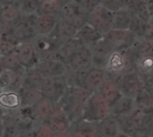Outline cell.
Returning a JSON list of instances; mask_svg holds the SVG:
<instances>
[{
  "mask_svg": "<svg viewBox=\"0 0 153 137\" xmlns=\"http://www.w3.org/2000/svg\"><path fill=\"white\" fill-rule=\"evenodd\" d=\"M142 39H144V40H146L148 41L153 42V28L152 27H150L149 25H147L145 27L144 34H143Z\"/></svg>",
  "mask_w": 153,
  "mask_h": 137,
  "instance_id": "74e56055",
  "label": "cell"
},
{
  "mask_svg": "<svg viewBox=\"0 0 153 137\" xmlns=\"http://www.w3.org/2000/svg\"><path fill=\"white\" fill-rule=\"evenodd\" d=\"M105 70L116 81L121 76L135 71V57L130 49L114 50L109 55Z\"/></svg>",
  "mask_w": 153,
  "mask_h": 137,
  "instance_id": "7a4b0ae2",
  "label": "cell"
},
{
  "mask_svg": "<svg viewBox=\"0 0 153 137\" xmlns=\"http://www.w3.org/2000/svg\"><path fill=\"white\" fill-rule=\"evenodd\" d=\"M149 25L150 27H152V28H153V17H151V19H150V22H149Z\"/></svg>",
  "mask_w": 153,
  "mask_h": 137,
  "instance_id": "b9f144b4",
  "label": "cell"
},
{
  "mask_svg": "<svg viewBox=\"0 0 153 137\" xmlns=\"http://www.w3.org/2000/svg\"><path fill=\"white\" fill-rule=\"evenodd\" d=\"M111 106L106 100L99 93H92L86 104L81 119L91 123H97L109 116Z\"/></svg>",
  "mask_w": 153,
  "mask_h": 137,
  "instance_id": "3957f363",
  "label": "cell"
},
{
  "mask_svg": "<svg viewBox=\"0 0 153 137\" xmlns=\"http://www.w3.org/2000/svg\"><path fill=\"white\" fill-rule=\"evenodd\" d=\"M108 74L105 68L93 66L86 73L84 88L91 93L99 92Z\"/></svg>",
  "mask_w": 153,
  "mask_h": 137,
  "instance_id": "30bf717a",
  "label": "cell"
},
{
  "mask_svg": "<svg viewBox=\"0 0 153 137\" xmlns=\"http://www.w3.org/2000/svg\"><path fill=\"white\" fill-rule=\"evenodd\" d=\"M13 49H14V46L12 43L6 40L0 42V54L5 56H10Z\"/></svg>",
  "mask_w": 153,
  "mask_h": 137,
  "instance_id": "e575fe53",
  "label": "cell"
},
{
  "mask_svg": "<svg viewBox=\"0 0 153 137\" xmlns=\"http://www.w3.org/2000/svg\"><path fill=\"white\" fill-rule=\"evenodd\" d=\"M59 15L62 21L79 31L88 23L89 13L84 9L80 3L70 0L63 6Z\"/></svg>",
  "mask_w": 153,
  "mask_h": 137,
  "instance_id": "277c9868",
  "label": "cell"
},
{
  "mask_svg": "<svg viewBox=\"0 0 153 137\" xmlns=\"http://www.w3.org/2000/svg\"><path fill=\"white\" fill-rule=\"evenodd\" d=\"M88 48L92 54L93 66L105 69L109 55L113 51L106 42L102 39L101 40L88 47Z\"/></svg>",
  "mask_w": 153,
  "mask_h": 137,
  "instance_id": "8fae6325",
  "label": "cell"
},
{
  "mask_svg": "<svg viewBox=\"0 0 153 137\" xmlns=\"http://www.w3.org/2000/svg\"><path fill=\"white\" fill-rule=\"evenodd\" d=\"M123 96L136 100L145 89V84L141 76L136 71L128 73L115 81Z\"/></svg>",
  "mask_w": 153,
  "mask_h": 137,
  "instance_id": "52a82bcc",
  "label": "cell"
},
{
  "mask_svg": "<svg viewBox=\"0 0 153 137\" xmlns=\"http://www.w3.org/2000/svg\"><path fill=\"white\" fill-rule=\"evenodd\" d=\"M101 6L114 13L123 8L117 0H101Z\"/></svg>",
  "mask_w": 153,
  "mask_h": 137,
  "instance_id": "4dcf8cb0",
  "label": "cell"
},
{
  "mask_svg": "<svg viewBox=\"0 0 153 137\" xmlns=\"http://www.w3.org/2000/svg\"><path fill=\"white\" fill-rule=\"evenodd\" d=\"M68 131L73 137H96V123L79 119L72 123Z\"/></svg>",
  "mask_w": 153,
  "mask_h": 137,
  "instance_id": "e0dca14e",
  "label": "cell"
},
{
  "mask_svg": "<svg viewBox=\"0 0 153 137\" xmlns=\"http://www.w3.org/2000/svg\"><path fill=\"white\" fill-rule=\"evenodd\" d=\"M68 72L82 73L88 71L93 67L92 54L88 48H84L72 54L65 62Z\"/></svg>",
  "mask_w": 153,
  "mask_h": 137,
  "instance_id": "9c48e42d",
  "label": "cell"
},
{
  "mask_svg": "<svg viewBox=\"0 0 153 137\" xmlns=\"http://www.w3.org/2000/svg\"><path fill=\"white\" fill-rule=\"evenodd\" d=\"M72 1H75V2H78V3H81L82 0H72Z\"/></svg>",
  "mask_w": 153,
  "mask_h": 137,
  "instance_id": "7bdbcfd3",
  "label": "cell"
},
{
  "mask_svg": "<svg viewBox=\"0 0 153 137\" xmlns=\"http://www.w3.org/2000/svg\"><path fill=\"white\" fill-rule=\"evenodd\" d=\"M55 108V103L52 101L42 98L34 106H33V118L35 121L40 123H46L50 119Z\"/></svg>",
  "mask_w": 153,
  "mask_h": 137,
  "instance_id": "5bb4252c",
  "label": "cell"
},
{
  "mask_svg": "<svg viewBox=\"0 0 153 137\" xmlns=\"http://www.w3.org/2000/svg\"><path fill=\"white\" fill-rule=\"evenodd\" d=\"M4 122V134L3 137H19L21 131L18 123L13 119H6Z\"/></svg>",
  "mask_w": 153,
  "mask_h": 137,
  "instance_id": "f1b7e54d",
  "label": "cell"
},
{
  "mask_svg": "<svg viewBox=\"0 0 153 137\" xmlns=\"http://www.w3.org/2000/svg\"><path fill=\"white\" fill-rule=\"evenodd\" d=\"M136 101L134 99L123 96L116 103L111 107V115L114 116H128L132 113L136 108Z\"/></svg>",
  "mask_w": 153,
  "mask_h": 137,
  "instance_id": "d6986e66",
  "label": "cell"
},
{
  "mask_svg": "<svg viewBox=\"0 0 153 137\" xmlns=\"http://www.w3.org/2000/svg\"><path fill=\"white\" fill-rule=\"evenodd\" d=\"M52 32H55L56 34L51 33L50 35L61 46L67 41L76 38L78 31L60 19L58 21V23Z\"/></svg>",
  "mask_w": 153,
  "mask_h": 137,
  "instance_id": "2e32d148",
  "label": "cell"
},
{
  "mask_svg": "<svg viewBox=\"0 0 153 137\" xmlns=\"http://www.w3.org/2000/svg\"><path fill=\"white\" fill-rule=\"evenodd\" d=\"M104 35H102L98 31H97L93 26L87 23L80 30L78 31L76 38L80 40L86 47H90L96 42L101 40Z\"/></svg>",
  "mask_w": 153,
  "mask_h": 137,
  "instance_id": "ffe728a7",
  "label": "cell"
},
{
  "mask_svg": "<svg viewBox=\"0 0 153 137\" xmlns=\"http://www.w3.org/2000/svg\"><path fill=\"white\" fill-rule=\"evenodd\" d=\"M119 2V4L126 9H129L132 12H134L138 3L140 0H117Z\"/></svg>",
  "mask_w": 153,
  "mask_h": 137,
  "instance_id": "d590c367",
  "label": "cell"
},
{
  "mask_svg": "<svg viewBox=\"0 0 153 137\" xmlns=\"http://www.w3.org/2000/svg\"><path fill=\"white\" fill-rule=\"evenodd\" d=\"M145 27L142 23L140 21V19L137 17L136 14L134 12H132V15H131V24L129 27V30L135 34L139 39H142L143 38V34H144V30Z\"/></svg>",
  "mask_w": 153,
  "mask_h": 137,
  "instance_id": "f546056e",
  "label": "cell"
},
{
  "mask_svg": "<svg viewBox=\"0 0 153 137\" xmlns=\"http://www.w3.org/2000/svg\"><path fill=\"white\" fill-rule=\"evenodd\" d=\"M68 87V84L67 82L66 75L57 77H45L41 87V92L43 98L57 104L65 94Z\"/></svg>",
  "mask_w": 153,
  "mask_h": 137,
  "instance_id": "8992f818",
  "label": "cell"
},
{
  "mask_svg": "<svg viewBox=\"0 0 153 137\" xmlns=\"http://www.w3.org/2000/svg\"><path fill=\"white\" fill-rule=\"evenodd\" d=\"M120 131L117 118L111 114L96 123V137H116Z\"/></svg>",
  "mask_w": 153,
  "mask_h": 137,
  "instance_id": "7c38bea8",
  "label": "cell"
},
{
  "mask_svg": "<svg viewBox=\"0 0 153 137\" xmlns=\"http://www.w3.org/2000/svg\"><path fill=\"white\" fill-rule=\"evenodd\" d=\"M132 11L122 8L114 13L113 29L116 30H129L131 21Z\"/></svg>",
  "mask_w": 153,
  "mask_h": 137,
  "instance_id": "7402d4cb",
  "label": "cell"
},
{
  "mask_svg": "<svg viewBox=\"0 0 153 137\" xmlns=\"http://www.w3.org/2000/svg\"><path fill=\"white\" fill-rule=\"evenodd\" d=\"M21 104V97L16 92L9 91L0 92V106L6 108H16Z\"/></svg>",
  "mask_w": 153,
  "mask_h": 137,
  "instance_id": "484cf974",
  "label": "cell"
},
{
  "mask_svg": "<svg viewBox=\"0 0 153 137\" xmlns=\"http://www.w3.org/2000/svg\"><path fill=\"white\" fill-rule=\"evenodd\" d=\"M20 15L19 10L16 7H9L3 12V17L6 21L11 22L16 20Z\"/></svg>",
  "mask_w": 153,
  "mask_h": 137,
  "instance_id": "1f68e13d",
  "label": "cell"
},
{
  "mask_svg": "<svg viewBox=\"0 0 153 137\" xmlns=\"http://www.w3.org/2000/svg\"><path fill=\"white\" fill-rule=\"evenodd\" d=\"M52 137H73L68 130L67 131H58L54 132Z\"/></svg>",
  "mask_w": 153,
  "mask_h": 137,
  "instance_id": "f35d334b",
  "label": "cell"
},
{
  "mask_svg": "<svg viewBox=\"0 0 153 137\" xmlns=\"http://www.w3.org/2000/svg\"><path fill=\"white\" fill-rule=\"evenodd\" d=\"M53 133L52 129L47 124H42L36 130V137H52Z\"/></svg>",
  "mask_w": 153,
  "mask_h": 137,
  "instance_id": "d6a6232c",
  "label": "cell"
},
{
  "mask_svg": "<svg viewBox=\"0 0 153 137\" xmlns=\"http://www.w3.org/2000/svg\"><path fill=\"white\" fill-rule=\"evenodd\" d=\"M20 97L22 105H24V107H33L43 98L40 89H30L24 87L22 89Z\"/></svg>",
  "mask_w": 153,
  "mask_h": 137,
  "instance_id": "d4e9b609",
  "label": "cell"
},
{
  "mask_svg": "<svg viewBox=\"0 0 153 137\" xmlns=\"http://www.w3.org/2000/svg\"><path fill=\"white\" fill-rule=\"evenodd\" d=\"M62 7L63 5L55 0H42L40 3V8L42 11V14L45 15H59Z\"/></svg>",
  "mask_w": 153,
  "mask_h": 137,
  "instance_id": "4316f807",
  "label": "cell"
},
{
  "mask_svg": "<svg viewBox=\"0 0 153 137\" xmlns=\"http://www.w3.org/2000/svg\"><path fill=\"white\" fill-rule=\"evenodd\" d=\"M92 93L79 86L68 85L65 94L58 102L72 123L82 118L86 104Z\"/></svg>",
  "mask_w": 153,
  "mask_h": 137,
  "instance_id": "6da1fadb",
  "label": "cell"
},
{
  "mask_svg": "<svg viewBox=\"0 0 153 137\" xmlns=\"http://www.w3.org/2000/svg\"><path fill=\"white\" fill-rule=\"evenodd\" d=\"M134 13L136 14L137 17L140 19V21L142 23V24L144 26L149 25L150 19H151V15H150L149 8L147 7V4L144 0H140L135 10H134Z\"/></svg>",
  "mask_w": 153,
  "mask_h": 137,
  "instance_id": "83f0119b",
  "label": "cell"
},
{
  "mask_svg": "<svg viewBox=\"0 0 153 137\" xmlns=\"http://www.w3.org/2000/svg\"><path fill=\"white\" fill-rule=\"evenodd\" d=\"M19 62L28 67L33 66L37 62V51L32 43H24L18 49Z\"/></svg>",
  "mask_w": 153,
  "mask_h": 137,
  "instance_id": "44dd1931",
  "label": "cell"
},
{
  "mask_svg": "<svg viewBox=\"0 0 153 137\" xmlns=\"http://www.w3.org/2000/svg\"><path fill=\"white\" fill-rule=\"evenodd\" d=\"M39 7H40V3L37 1V0H27L25 4V7H24L25 10L28 11V12L35 11Z\"/></svg>",
  "mask_w": 153,
  "mask_h": 137,
  "instance_id": "8d00e7d4",
  "label": "cell"
},
{
  "mask_svg": "<svg viewBox=\"0 0 153 137\" xmlns=\"http://www.w3.org/2000/svg\"><path fill=\"white\" fill-rule=\"evenodd\" d=\"M58 23L56 15L42 14L35 21L34 29L39 35L47 36L50 35L55 29Z\"/></svg>",
  "mask_w": 153,
  "mask_h": 137,
  "instance_id": "ac0fdd59",
  "label": "cell"
},
{
  "mask_svg": "<svg viewBox=\"0 0 153 137\" xmlns=\"http://www.w3.org/2000/svg\"><path fill=\"white\" fill-rule=\"evenodd\" d=\"M113 21L114 12L100 5L89 14L88 23L93 26L102 35H105L113 29Z\"/></svg>",
  "mask_w": 153,
  "mask_h": 137,
  "instance_id": "ba28073f",
  "label": "cell"
},
{
  "mask_svg": "<svg viewBox=\"0 0 153 137\" xmlns=\"http://www.w3.org/2000/svg\"><path fill=\"white\" fill-rule=\"evenodd\" d=\"M99 93L106 100V101L111 107L123 97V94L119 89L117 83L109 75L105 81Z\"/></svg>",
  "mask_w": 153,
  "mask_h": 137,
  "instance_id": "9a60e30c",
  "label": "cell"
},
{
  "mask_svg": "<svg viewBox=\"0 0 153 137\" xmlns=\"http://www.w3.org/2000/svg\"><path fill=\"white\" fill-rule=\"evenodd\" d=\"M47 125L52 129L53 132L67 131L71 126L72 122L64 109L57 103L55 104L54 110L48 120Z\"/></svg>",
  "mask_w": 153,
  "mask_h": 137,
  "instance_id": "4fadbf2b",
  "label": "cell"
},
{
  "mask_svg": "<svg viewBox=\"0 0 153 137\" xmlns=\"http://www.w3.org/2000/svg\"><path fill=\"white\" fill-rule=\"evenodd\" d=\"M84 48H88V47H86L84 45V43L80 40H79L78 38L76 37V38L72 39L71 40H68L66 43L62 44L59 47L58 52H59L60 57L62 58V60L64 62H66V60L72 54H74L75 52L79 51V50H80V49H82Z\"/></svg>",
  "mask_w": 153,
  "mask_h": 137,
  "instance_id": "603a6c76",
  "label": "cell"
},
{
  "mask_svg": "<svg viewBox=\"0 0 153 137\" xmlns=\"http://www.w3.org/2000/svg\"><path fill=\"white\" fill-rule=\"evenodd\" d=\"M135 71L142 75H149L153 73V55L148 54L139 56L135 61Z\"/></svg>",
  "mask_w": 153,
  "mask_h": 137,
  "instance_id": "cb8c5ba5",
  "label": "cell"
},
{
  "mask_svg": "<svg viewBox=\"0 0 153 137\" xmlns=\"http://www.w3.org/2000/svg\"><path fill=\"white\" fill-rule=\"evenodd\" d=\"M4 134V122L0 119V137H3Z\"/></svg>",
  "mask_w": 153,
  "mask_h": 137,
  "instance_id": "ab89813d",
  "label": "cell"
},
{
  "mask_svg": "<svg viewBox=\"0 0 153 137\" xmlns=\"http://www.w3.org/2000/svg\"><path fill=\"white\" fill-rule=\"evenodd\" d=\"M81 6L84 7V9L88 13H91L94 11L98 6L101 5V0H82V2L80 3Z\"/></svg>",
  "mask_w": 153,
  "mask_h": 137,
  "instance_id": "836d02e7",
  "label": "cell"
},
{
  "mask_svg": "<svg viewBox=\"0 0 153 137\" xmlns=\"http://www.w3.org/2000/svg\"><path fill=\"white\" fill-rule=\"evenodd\" d=\"M116 137H131V136L129 135V134H127V133H123V132H121L120 131V133H118V135Z\"/></svg>",
  "mask_w": 153,
  "mask_h": 137,
  "instance_id": "60d3db41",
  "label": "cell"
},
{
  "mask_svg": "<svg viewBox=\"0 0 153 137\" xmlns=\"http://www.w3.org/2000/svg\"><path fill=\"white\" fill-rule=\"evenodd\" d=\"M138 39L139 38L130 30L116 29H112L103 37V40L113 51L130 49L135 44Z\"/></svg>",
  "mask_w": 153,
  "mask_h": 137,
  "instance_id": "5b68a950",
  "label": "cell"
}]
</instances>
